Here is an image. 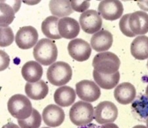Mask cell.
Listing matches in <instances>:
<instances>
[{
  "label": "cell",
  "mask_w": 148,
  "mask_h": 128,
  "mask_svg": "<svg viewBox=\"0 0 148 128\" xmlns=\"http://www.w3.org/2000/svg\"><path fill=\"white\" fill-rule=\"evenodd\" d=\"M78 128H100V127L94 124H91L90 123L89 124L82 125V126H79Z\"/></svg>",
  "instance_id": "836d02e7"
},
{
  "label": "cell",
  "mask_w": 148,
  "mask_h": 128,
  "mask_svg": "<svg viewBox=\"0 0 148 128\" xmlns=\"http://www.w3.org/2000/svg\"><path fill=\"white\" fill-rule=\"evenodd\" d=\"M71 5L73 11L78 13H84L86 11L90 6V1H76L72 0L71 1Z\"/></svg>",
  "instance_id": "f1b7e54d"
},
{
  "label": "cell",
  "mask_w": 148,
  "mask_h": 128,
  "mask_svg": "<svg viewBox=\"0 0 148 128\" xmlns=\"http://www.w3.org/2000/svg\"><path fill=\"white\" fill-rule=\"evenodd\" d=\"M80 25L82 30L88 34H95L102 27V18L99 13L95 10H88L81 14Z\"/></svg>",
  "instance_id": "ba28073f"
},
{
  "label": "cell",
  "mask_w": 148,
  "mask_h": 128,
  "mask_svg": "<svg viewBox=\"0 0 148 128\" xmlns=\"http://www.w3.org/2000/svg\"><path fill=\"white\" fill-rule=\"evenodd\" d=\"M76 92L78 98L88 103L97 101L101 96L99 86L89 80H83L76 83Z\"/></svg>",
  "instance_id": "52a82bcc"
},
{
  "label": "cell",
  "mask_w": 148,
  "mask_h": 128,
  "mask_svg": "<svg viewBox=\"0 0 148 128\" xmlns=\"http://www.w3.org/2000/svg\"><path fill=\"white\" fill-rule=\"evenodd\" d=\"M93 77L95 83L105 90H111L116 86L120 80V73L117 71L114 74L104 75L97 71H93Z\"/></svg>",
  "instance_id": "7402d4cb"
},
{
  "label": "cell",
  "mask_w": 148,
  "mask_h": 128,
  "mask_svg": "<svg viewBox=\"0 0 148 128\" xmlns=\"http://www.w3.org/2000/svg\"><path fill=\"white\" fill-rule=\"evenodd\" d=\"M117 117L118 108L111 101H102L94 108V118L99 124L113 123Z\"/></svg>",
  "instance_id": "8992f818"
},
{
  "label": "cell",
  "mask_w": 148,
  "mask_h": 128,
  "mask_svg": "<svg viewBox=\"0 0 148 128\" xmlns=\"http://www.w3.org/2000/svg\"><path fill=\"white\" fill-rule=\"evenodd\" d=\"M59 18L54 16L47 17L42 23V32L45 36L50 39H61L58 29Z\"/></svg>",
  "instance_id": "603a6c76"
},
{
  "label": "cell",
  "mask_w": 148,
  "mask_h": 128,
  "mask_svg": "<svg viewBox=\"0 0 148 128\" xmlns=\"http://www.w3.org/2000/svg\"><path fill=\"white\" fill-rule=\"evenodd\" d=\"M73 71L69 64L64 61H57L49 66L47 71V79L51 84L62 86L72 79Z\"/></svg>",
  "instance_id": "5b68a950"
},
{
  "label": "cell",
  "mask_w": 148,
  "mask_h": 128,
  "mask_svg": "<svg viewBox=\"0 0 148 128\" xmlns=\"http://www.w3.org/2000/svg\"><path fill=\"white\" fill-rule=\"evenodd\" d=\"M20 6V1H14V3H9L8 1H0V8H1L0 25H1V27H8V26L13 22L15 17V13L19 10Z\"/></svg>",
  "instance_id": "e0dca14e"
},
{
  "label": "cell",
  "mask_w": 148,
  "mask_h": 128,
  "mask_svg": "<svg viewBox=\"0 0 148 128\" xmlns=\"http://www.w3.org/2000/svg\"><path fill=\"white\" fill-rule=\"evenodd\" d=\"M124 11L123 5L116 0H105L98 5V13L107 20H116L120 18Z\"/></svg>",
  "instance_id": "30bf717a"
},
{
  "label": "cell",
  "mask_w": 148,
  "mask_h": 128,
  "mask_svg": "<svg viewBox=\"0 0 148 128\" xmlns=\"http://www.w3.org/2000/svg\"><path fill=\"white\" fill-rule=\"evenodd\" d=\"M21 128H39L42 123V117L37 110L33 109L32 115L25 120H18Z\"/></svg>",
  "instance_id": "484cf974"
},
{
  "label": "cell",
  "mask_w": 148,
  "mask_h": 128,
  "mask_svg": "<svg viewBox=\"0 0 148 128\" xmlns=\"http://www.w3.org/2000/svg\"><path fill=\"white\" fill-rule=\"evenodd\" d=\"M100 128H119L117 125L113 123H108V124H103L102 126L100 127Z\"/></svg>",
  "instance_id": "1f68e13d"
},
{
  "label": "cell",
  "mask_w": 148,
  "mask_h": 128,
  "mask_svg": "<svg viewBox=\"0 0 148 128\" xmlns=\"http://www.w3.org/2000/svg\"><path fill=\"white\" fill-rule=\"evenodd\" d=\"M130 14H126V15L122 16L120 21H119V28L121 32L123 34L128 37H134L136 36V35L131 31L129 26V18L130 16Z\"/></svg>",
  "instance_id": "83f0119b"
},
{
  "label": "cell",
  "mask_w": 148,
  "mask_h": 128,
  "mask_svg": "<svg viewBox=\"0 0 148 128\" xmlns=\"http://www.w3.org/2000/svg\"><path fill=\"white\" fill-rule=\"evenodd\" d=\"M1 39L0 46L1 47H6L13 43L14 41V34L10 27H1Z\"/></svg>",
  "instance_id": "4316f807"
},
{
  "label": "cell",
  "mask_w": 148,
  "mask_h": 128,
  "mask_svg": "<svg viewBox=\"0 0 148 128\" xmlns=\"http://www.w3.org/2000/svg\"><path fill=\"white\" fill-rule=\"evenodd\" d=\"M49 10L52 15L56 17H63L69 16L73 13L71 5V1L52 0L49 3Z\"/></svg>",
  "instance_id": "cb8c5ba5"
},
{
  "label": "cell",
  "mask_w": 148,
  "mask_h": 128,
  "mask_svg": "<svg viewBox=\"0 0 148 128\" xmlns=\"http://www.w3.org/2000/svg\"><path fill=\"white\" fill-rule=\"evenodd\" d=\"M38 33L35 28L28 26L21 28L16 33L15 42L18 48L28 50L37 44Z\"/></svg>",
  "instance_id": "9c48e42d"
},
{
  "label": "cell",
  "mask_w": 148,
  "mask_h": 128,
  "mask_svg": "<svg viewBox=\"0 0 148 128\" xmlns=\"http://www.w3.org/2000/svg\"><path fill=\"white\" fill-rule=\"evenodd\" d=\"M132 128H147V127L143 125H136V126L133 127Z\"/></svg>",
  "instance_id": "e575fe53"
},
{
  "label": "cell",
  "mask_w": 148,
  "mask_h": 128,
  "mask_svg": "<svg viewBox=\"0 0 148 128\" xmlns=\"http://www.w3.org/2000/svg\"><path fill=\"white\" fill-rule=\"evenodd\" d=\"M76 99V92L71 87L61 86L54 94V101L59 106L67 107L73 105Z\"/></svg>",
  "instance_id": "ffe728a7"
},
{
  "label": "cell",
  "mask_w": 148,
  "mask_h": 128,
  "mask_svg": "<svg viewBox=\"0 0 148 128\" xmlns=\"http://www.w3.org/2000/svg\"><path fill=\"white\" fill-rule=\"evenodd\" d=\"M44 71L42 65L35 61H29L25 63L22 67L21 73L24 79L28 82H36L40 80Z\"/></svg>",
  "instance_id": "d6986e66"
},
{
  "label": "cell",
  "mask_w": 148,
  "mask_h": 128,
  "mask_svg": "<svg viewBox=\"0 0 148 128\" xmlns=\"http://www.w3.org/2000/svg\"><path fill=\"white\" fill-rule=\"evenodd\" d=\"M8 108L12 117L18 120H25L32 115V108L28 97L22 94H15L9 98Z\"/></svg>",
  "instance_id": "3957f363"
},
{
  "label": "cell",
  "mask_w": 148,
  "mask_h": 128,
  "mask_svg": "<svg viewBox=\"0 0 148 128\" xmlns=\"http://www.w3.org/2000/svg\"><path fill=\"white\" fill-rule=\"evenodd\" d=\"M9 64V57L4 51H1V71L4 69L8 67Z\"/></svg>",
  "instance_id": "f546056e"
},
{
  "label": "cell",
  "mask_w": 148,
  "mask_h": 128,
  "mask_svg": "<svg viewBox=\"0 0 148 128\" xmlns=\"http://www.w3.org/2000/svg\"><path fill=\"white\" fill-rule=\"evenodd\" d=\"M120 65V59L111 52H103L96 54L92 61L94 70L104 75H111L119 71Z\"/></svg>",
  "instance_id": "7a4b0ae2"
},
{
  "label": "cell",
  "mask_w": 148,
  "mask_h": 128,
  "mask_svg": "<svg viewBox=\"0 0 148 128\" xmlns=\"http://www.w3.org/2000/svg\"><path fill=\"white\" fill-rule=\"evenodd\" d=\"M146 124H147V127L148 128V118L146 119Z\"/></svg>",
  "instance_id": "8d00e7d4"
},
{
  "label": "cell",
  "mask_w": 148,
  "mask_h": 128,
  "mask_svg": "<svg viewBox=\"0 0 148 128\" xmlns=\"http://www.w3.org/2000/svg\"><path fill=\"white\" fill-rule=\"evenodd\" d=\"M2 128H21V127H18L17 125L14 124V123L9 122L7 124L4 125Z\"/></svg>",
  "instance_id": "d6a6232c"
},
{
  "label": "cell",
  "mask_w": 148,
  "mask_h": 128,
  "mask_svg": "<svg viewBox=\"0 0 148 128\" xmlns=\"http://www.w3.org/2000/svg\"><path fill=\"white\" fill-rule=\"evenodd\" d=\"M69 118L77 126H82L91 123L94 118V108L90 103L78 101L71 108Z\"/></svg>",
  "instance_id": "277c9868"
},
{
  "label": "cell",
  "mask_w": 148,
  "mask_h": 128,
  "mask_svg": "<svg viewBox=\"0 0 148 128\" xmlns=\"http://www.w3.org/2000/svg\"><path fill=\"white\" fill-rule=\"evenodd\" d=\"M42 118L45 124L49 127H57L63 123L65 114L59 106L51 104L45 107L43 110Z\"/></svg>",
  "instance_id": "7c38bea8"
},
{
  "label": "cell",
  "mask_w": 148,
  "mask_h": 128,
  "mask_svg": "<svg viewBox=\"0 0 148 128\" xmlns=\"http://www.w3.org/2000/svg\"><path fill=\"white\" fill-rule=\"evenodd\" d=\"M58 29L61 37L66 39H73L80 33V24L75 18L65 17L59 21Z\"/></svg>",
  "instance_id": "9a60e30c"
},
{
  "label": "cell",
  "mask_w": 148,
  "mask_h": 128,
  "mask_svg": "<svg viewBox=\"0 0 148 128\" xmlns=\"http://www.w3.org/2000/svg\"><path fill=\"white\" fill-rule=\"evenodd\" d=\"M42 128H49V127H42Z\"/></svg>",
  "instance_id": "f35d334b"
},
{
  "label": "cell",
  "mask_w": 148,
  "mask_h": 128,
  "mask_svg": "<svg viewBox=\"0 0 148 128\" xmlns=\"http://www.w3.org/2000/svg\"><path fill=\"white\" fill-rule=\"evenodd\" d=\"M136 96L135 87L130 82H123L119 84L114 91V97L116 101L122 105L132 103Z\"/></svg>",
  "instance_id": "2e32d148"
},
{
  "label": "cell",
  "mask_w": 148,
  "mask_h": 128,
  "mask_svg": "<svg viewBox=\"0 0 148 128\" xmlns=\"http://www.w3.org/2000/svg\"><path fill=\"white\" fill-rule=\"evenodd\" d=\"M113 37L107 30H101L93 35L90 41L92 48L98 53L107 52L112 46Z\"/></svg>",
  "instance_id": "5bb4252c"
},
{
  "label": "cell",
  "mask_w": 148,
  "mask_h": 128,
  "mask_svg": "<svg viewBox=\"0 0 148 128\" xmlns=\"http://www.w3.org/2000/svg\"><path fill=\"white\" fill-rule=\"evenodd\" d=\"M147 69H148V60H147Z\"/></svg>",
  "instance_id": "74e56055"
},
{
  "label": "cell",
  "mask_w": 148,
  "mask_h": 128,
  "mask_svg": "<svg viewBox=\"0 0 148 128\" xmlns=\"http://www.w3.org/2000/svg\"><path fill=\"white\" fill-rule=\"evenodd\" d=\"M145 95H147V96H148V85H147V88H146V90H145Z\"/></svg>",
  "instance_id": "d590c367"
},
{
  "label": "cell",
  "mask_w": 148,
  "mask_h": 128,
  "mask_svg": "<svg viewBox=\"0 0 148 128\" xmlns=\"http://www.w3.org/2000/svg\"><path fill=\"white\" fill-rule=\"evenodd\" d=\"M33 55L36 60L43 65H52L57 60L58 50L56 44L48 39H42L36 44Z\"/></svg>",
  "instance_id": "6da1fadb"
},
{
  "label": "cell",
  "mask_w": 148,
  "mask_h": 128,
  "mask_svg": "<svg viewBox=\"0 0 148 128\" xmlns=\"http://www.w3.org/2000/svg\"><path fill=\"white\" fill-rule=\"evenodd\" d=\"M130 52L134 58L138 60L148 58V37L138 36L134 39L130 45Z\"/></svg>",
  "instance_id": "44dd1931"
},
{
  "label": "cell",
  "mask_w": 148,
  "mask_h": 128,
  "mask_svg": "<svg viewBox=\"0 0 148 128\" xmlns=\"http://www.w3.org/2000/svg\"><path fill=\"white\" fill-rule=\"evenodd\" d=\"M128 23L131 31L136 35H144L148 32V14L144 11L131 13Z\"/></svg>",
  "instance_id": "4fadbf2b"
},
{
  "label": "cell",
  "mask_w": 148,
  "mask_h": 128,
  "mask_svg": "<svg viewBox=\"0 0 148 128\" xmlns=\"http://www.w3.org/2000/svg\"><path fill=\"white\" fill-rule=\"evenodd\" d=\"M133 112L142 120L148 118V96L142 95L132 104Z\"/></svg>",
  "instance_id": "d4e9b609"
},
{
  "label": "cell",
  "mask_w": 148,
  "mask_h": 128,
  "mask_svg": "<svg viewBox=\"0 0 148 128\" xmlns=\"http://www.w3.org/2000/svg\"><path fill=\"white\" fill-rule=\"evenodd\" d=\"M25 93L28 98L33 100H42L49 93V87L44 80L36 82H27L25 84Z\"/></svg>",
  "instance_id": "ac0fdd59"
},
{
  "label": "cell",
  "mask_w": 148,
  "mask_h": 128,
  "mask_svg": "<svg viewBox=\"0 0 148 128\" xmlns=\"http://www.w3.org/2000/svg\"><path fill=\"white\" fill-rule=\"evenodd\" d=\"M67 49L69 55L80 62L88 60L92 54L90 44L82 39H75L71 41L68 44Z\"/></svg>",
  "instance_id": "8fae6325"
},
{
  "label": "cell",
  "mask_w": 148,
  "mask_h": 128,
  "mask_svg": "<svg viewBox=\"0 0 148 128\" xmlns=\"http://www.w3.org/2000/svg\"><path fill=\"white\" fill-rule=\"evenodd\" d=\"M138 5L143 11H148V1H138Z\"/></svg>",
  "instance_id": "4dcf8cb0"
}]
</instances>
